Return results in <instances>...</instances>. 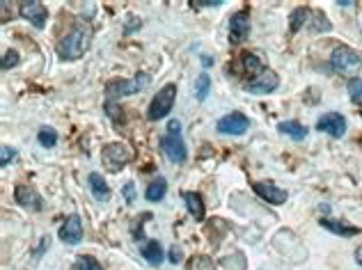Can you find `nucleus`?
Masks as SVG:
<instances>
[{
  "label": "nucleus",
  "mask_w": 362,
  "mask_h": 270,
  "mask_svg": "<svg viewBox=\"0 0 362 270\" xmlns=\"http://www.w3.org/2000/svg\"><path fill=\"white\" fill-rule=\"evenodd\" d=\"M92 42V30L87 25H76L69 35L60 39L58 44V56L67 60V62H73V60H80L90 49Z\"/></svg>",
  "instance_id": "obj_1"
},
{
  "label": "nucleus",
  "mask_w": 362,
  "mask_h": 270,
  "mask_svg": "<svg viewBox=\"0 0 362 270\" xmlns=\"http://www.w3.org/2000/svg\"><path fill=\"white\" fill-rule=\"evenodd\" d=\"M330 66L339 76H358L362 69V53L351 46H335L330 53Z\"/></svg>",
  "instance_id": "obj_2"
},
{
  "label": "nucleus",
  "mask_w": 362,
  "mask_h": 270,
  "mask_svg": "<svg viewBox=\"0 0 362 270\" xmlns=\"http://www.w3.org/2000/svg\"><path fill=\"white\" fill-rule=\"evenodd\" d=\"M149 73L140 71L136 73L131 80L129 78H115L110 80L108 85H106V97H108V101H117L122 97H131V94H136L140 90H145L147 85H149Z\"/></svg>",
  "instance_id": "obj_3"
},
{
  "label": "nucleus",
  "mask_w": 362,
  "mask_h": 270,
  "mask_svg": "<svg viewBox=\"0 0 362 270\" xmlns=\"http://www.w3.org/2000/svg\"><path fill=\"white\" fill-rule=\"evenodd\" d=\"M133 160V151L129 145L124 143H110L104 147L101 151V163L108 172H119Z\"/></svg>",
  "instance_id": "obj_4"
},
{
  "label": "nucleus",
  "mask_w": 362,
  "mask_h": 270,
  "mask_svg": "<svg viewBox=\"0 0 362 270\" xmlns=\"http://www.w3.org/2000/svg\"><path fill=\"white\" fill-rule=\"evenodd\" d=\"M174 99H177V85L167 83V85L160 87V92L152 99L149 110H147V117H149V121H158V119L167 117V114L172 112Z\"/></svg>",
  "instance_id": "obj_5"
},
{
  "label": "nucleus",
  "mask_w": 362,
  "mask_h": 270,
  "mask_svg": "<svg viewBox=\"0 0 362 270\" xmlns=\"http://www.w3.org/2000/svg\"><path fill=\"white\" fill-rule=\"evenodd\" d=\"M160 149H163L165 158L174 165H181L189 160V147H186L181 133H172L167 131L163 138H160Z\"/></svg>",
  "instance_id": "obj_6"
},
{
  "label": "nucleus",
  "mask_w": 362,
  "mask_h": 270,
  "mask_svg": "<svg viewBox=\"0 0 362 270\" xmlns=\"http://www.w3.org/2000/svg\"><path fill=\"white\" fill-rule=\"evenodd\" d=\"M248 128H250V119L243 112H230L220 117L216 124V131L223 135H243Z\"/></svg>",
  "instance_id": "obj_7"
},
{
  "label": "nucleus",
  "mask_w": 362,
  "mask_h": 270,
  "mask_svg": "<svg viewBox=\"0 0 362 270\" xmlns=\"http://www.w3.org/2000/svg\"><path fill=\"white\" fill-rule=\"evenodd\" d=\"M248 35H250V12L241 10L230 19V44L234 46L243 44Z\"/></svg>",
  "instance_id": "obj_8"
},
{
  "label": "nucleus",
  "mask_w": 362,
  "mask_h": 270,
  "mask_svg": "<svg viewBox=\"0 0 362 270\" xmlns=\"http://www.w3.org/2000/svg\"><path fill=\"white\" fill-rule=\"evenodd\" d=\"M19 14H21L25 21H30L39 30H42L46 25V21H49V10H46L44 5L39 3V0H25V3H21Z\"/></svg>",
  "instance_id": "obj_9"
},
{
  "label": "nucleus",
  "mask_w": 362,
  "mask_h": 270,
  "mask_svg": "<svg viewBox=\"0 0 362 270\" xmlns=\"http://www.w3.org/2000/svg\"><path fill=\"white\" fill-rule=\"evenodd\" d=\"M83 234H85L83 232V220H80L78 213H71L58 232L60 241L67 243V245H78V243L83 241Z\"/></svg>",
  "instance_id": "obj_10"
},
{
  "label": "nucleus",
  "mask_w": 362,
  "mask_h": 270,
  "mask_svg": "<svg viewBox=\"0 0 362 270\" xmlns=\"http://www.w3.org/2000/svg\"><path fill=\"white\" fill-rule=\"evenodd\" d=\"M278 87H280V78H278V73L271 69H266L261 76L245 83V90L250 94H271V92H276Z\"/></svg>",
  "instance_id": "obj_11"
},
{
  "label": "nucleus",
  "mask_w": 362,
  "mask_h": 270,
  "mask_svg": "<svg viewBox=\"0 0 362 270\" xmlns=\"http://www.w3.org/2000/svg\"><path fill=\"white\" fill-rule=\"evenodd\" d=\"M317 128L319 131H324L328 135H333V138H344L346 133V117L339 112H328L324 114L319 121H317Z\"/></svg>",
  "instance_id": "obj_12"
},
{
  "label": "nucleus",
  "mask_w": 362,
  "mask_h": 270,
  "mask_svg": "<svg viewBox=\"0 0 362 270\" xmlns=\"http://www.w3.org/2000/svg\"><path fill=\"white\" fill-rule=\"evenodd\" d=\"M252 188H254V193H257L261 199L268 201V204H276V206L285 204L287 197H289L285 188H280V186H276V184H271V181H259V184H254Z\"/></svg>",
  "instance_id": "obj_13"
},
{
  "label": "nucleus",
  "mask_w": 362,
  "mask_h": 270,
  "mask_svg": "<svg viewBox=\"0 0 362 270\" xmlns=\"http://www.w3.org/2000/svg\"><path fill=\"white\" fill-rule=\"evenodd\" d=\"M14 199H16V204H19V206L30 208V211H42V208H44L42 195H39L32 186H16Z\"/></svg>",
  "instance_id": "obj_14"
},
{
  "label": "nucleus",
  "mask_w": 362,
  "mask_h": 270,
  "mask_svg": "<svg viewBox=\"0 0 362 270\" xmlns=\"http://www.w3.org/2000/svg\"><path fill=\"white\" fill-rule=\"evenodd\" d=\"M87 186H90L92 197H95L97 201H108L110 199V188H108V184H106L104 174L92 172L90 177H87Z\"/></svg>",
  "instance_id": "obj_15"
},
{
  "label": "nucleus",
  "mask_w": 362,
  "mask_h": 270,
  "mask_svg": "<svg viewBox=\"0 0 362 270\" xmlns=\"http://www.w3.org/2000/svg\"><path fill=\"white\" fill-rule=\"evenodd\" d=\"M140 254L145 256V261L149 266H160L163 263V247L158 241H143L140 243Z\"/></svg>",
  "instance_id": "obj_16"
},
{
  "label": "nucleus",
  "mask_w": 362,
  "mask_h": 270,
  "mask_svg": "<svg viewBox=\"0 0 362 270\" xmlns=\"http://www.w3.org/2000/svg\"><path fill=\"white\" fill-rule=\"evenodd\" d=\"M278 131L287 135V138L296 140V143H303V140L307 138V126H303L300 121L296 119H287V121H280L278 124Z\"/></svg>",
  "instance_id": "obj_17"
},
{
  "label": "nucleus",
  "mask_w": 362,
  "mask_h": 270,
  "mask_svg": "<svg viewBox=\"0 0 362 270\" xmlns=\"http://www.w3.org/2000/svg\"><path fill=\"white\" fill-rule=\"evenodd\" d=\"M241 64H243V71L250 76V80L261 76V73L266 71L264 62H261V60L254 56V53H243V56H241Z\"/></svg>",
  "instance_id": "obj_18"
},
{
  "label": "nucleus",
  "mask_w": 362,
  "mask_h": 270,
  "mask_svg": "<svg viewBox=\"0 0 362 270\" xmlns=\"http://www.w3.org/2000/svg\"><path fill=\"white\" fill-rule=\"evenodd\" d=\"M184 201H186V208H189V213L193 215V218L204 220V201L197 193H184Z\"/></svg>",
  "instance_id": "obj_19"
},
{
  "label": "nucleus",
  "mask_w": 362,
  "mask_h": 270,
  "mask_svg": "<svg viewBox=\"0 0 362 270\" xmlns=\"http://www.w3.org/2000/svg\"><path fill=\"white\" fill-rule=\"evenodd\" d=\"M165 193H167V181L163 177H158L156 181H152L149 188L145 191V199L152 201V204H156V201L165 197Z\"/></svg>",
  "instance_id": "obj_20"
},
{
  "label": "nucleus",
  "mask_w": 362,
  "mask_h": 270,
  "mask_svg": "<svg viewBox=\"0 0 362 270\" xmlns=\"http://www.w3.org/2000/svg\"><path fill=\"white\" fill-rule=\"evenodd\" d=\"M321 227L328 229V232H333V234H337V236H355V234H360V229L358 227H346L344 222H335V220H328V218H321Z\"/></svg>",
  "instance_id": "obj_21"
},
{
  "label": "nucleus",
  "mask_w": 362,
  "mask_h": 270,
  "mask_svg": "<svg viewBox=\"0 0 362 270\" xmlns=\"http://www.w3.org/2000/svg\"><path fill=\"white\" fill-rule=\"evenodd\" d=\"M310 16H312V12L307 10V8L293 10V12H291V16H289V28H291V32H298L307 21H310Z\"/></svg>",
  "instance_id": "obj_22"
},
{
  "label": "nucleus",
  "mask_w": 362,
  "mask_h": 270,
  "mask_svg": "<svg viewBox=\"0 0 362 270\" xmlns=\"http://www.w3.org/2000/svg\"><path fill=\"white\" fill-rule=\"evenodd\" d=\"M37 140H39V145H42L44 149H53V147L58 145V133H56V128L42 126V128H39V133H37Z\"/></svg>",
  "instance_id": "obj_23"
},
{
  "label": "nucleus",
  "mask_w": 362,
  "mask_h": 270,
  "mask_svg": "<svg viewBox=\"0 0 362 270\" xmlns=\"http://www.w3.org/2000/svg\"><path fill=\"white\" fill-rule=\"evenodd\" d=\"M211 92V78L209 73H200V76L195 78V99L197 101H204L206 97H209Z\"/></svg>",
  "instance_id": "obj_24"
},
{
  "label": "nucleus",
  "mask_w": 362,
  "mask_h": 270,
  "mask_svg": "<svg viewBox=\"0 0 362 270\" xmlns=\"http://www.w3.org/2000/svg\"><path fill=\"white\" fill-rule=\"evenodd\" d=\"M348 97L355 106L362 108V78H351L348 80Z\"/></svg>",
  "instance_id": "obj_25"
},
{
  "label": "nucleus",
  "mask_w": 362,
  "mask_h": 270,
  "mask_svg": "<svg viewBox=\"0 0 362 270\" xmlns=\"http://www.w3.org/2000/svg\"><path fill=\"white\" fill-rule=\"evenodd\" d=\"M76 270H104V266L95 259V256H78Z\"/></svg>",
  "instance_id": "obj_26"
},
{
  "label": "nucleus",
  "mask_w": 362,
  "mask_h": 270,
  "mask_svg": "<svg viewBox=\"0 0 362 270\" xmlns=\"http://www.w3.org/2000/svg\"><path fill=\"white\" fill-rule=\"evenodd\" d=\"M106 112H108V117L115 121V124L124 121V112L119 110V106L115 103V101H108V103H106Z\"/></svg>",
  "instance_id": "obj_27"
},
{
  "label": "nucleus",
  "mask_w": 362,
  "mask_h": 270,
  "mask_svg": "<svg viewBox=\"0 0 362 270\" xmlns=\"http://www.w3.org/2000/svg\"><path fill=\"white\" fill-rule=\"evenodd\" d=\"M14 158H16V149H14V147L3 145V149H0V165L8 167Z\"/></svg>",
  "instance_id": "obj_28"
},
{
  "label": "nucleus",
  "mask_w": 362,
  "mask_h": 270,
  "mask_svg": "<svg viewBox=\"0 0 362 270\" xmlns=\"http://www.w3.org/2000/svg\"><path fill=\"white\" fill-rule=\"evenodd\" d=\"M140 28H143V19L129 16V21H126V25H124V35H131V32H136Z\"/></svg>",
  "instance_id": "obj_29"
},
{
  "label": "nucleus",
  "mask_w": 362,
  "mask_h": 270,
  "mask_svg": "<svg viewBox=\"0 0 362 270\" xmlns=\"http://www.w3.org/2000/svg\"><path fill=\"white\" fill-rule=\"evenodd\" d=\"M16 64H19V53L16 51H8V53H5V56H3V69L8 71L10 66H16Z\"/></svg>",
  "instance_id": "obj_30"
},
{
  "label": "nucleus",
  "mask_w": 362,
  "mask_h": 270,
  "mask_svg": "<svg viewBox=\"0 0 362 270\" xmlns=\"http://www.w3.org/2000/svg\"><path fill=\"white\" fill-rule=\"evenodd\" d=\"M122 191H124V199H126V201H129V204H131V201L136 199V186H133V181H126Z\"/></svg>",
  "instance_id": "obj_31"
},
{
  "label": "nucleus",
  "mask_w": 362,
  "mask_h": 270,
  "mask_svg": "<svg viewBox=\"0 0 362 270\" xmlns=\"http://www.w3.org/2000/svg\"><path fill=\"white\" fill-rule=\"evenodd\" d=\"M193 5L197 8H218V5H225L223 0H193Z\"/></svg>",
  "instance_id": "obj_32"
},
{
  "label": "nucleus",
  "mask_w": 362,
  "mask_h": 270,
  "mask_svg": "<svg viewBox=\"0 0 362 270\" xmlns=\"http://www.w3.org/2000/svg\"><path fill=\"white\" fill-rule=\"evenodd\" d=\"M181 259H184V254H181V249L174 245V247L170 249V261L174 263V266H177V263H181Z\"/></svg>",
  "instance_id": "obj_33"
},
{
  "label": "nucleus",
  "mask_w": 362,
  "mask_h": 270,
  "mask_svg": "<svg viewBox=\"0 0 362 270\" xmlns=\"http://www.w3.org/2000/svg\"><path fill=\"white\" fill-rule=\"evenodd\" d=\"M211 64H213V58H209V56H202V66H206V69H209Z\"/></svg>",
  "instance_id": "obj_34"
},
{
  "label": "nucleus",
  "mask_w": 362,
  "mask_h": 270,
  "mask_svg": "<svg viewBox=\"0 0 362 270\" xmlns=\"http://www.w3.org/2000/svg\"><path fill=\"white\" fill-rule=\"evenodd\" d=\"M337 5H341V8H353V5H358V3H353V0H339Z\"/></svg>",
  "instance_id": "obj_35"
},
{
  "label": "nucleus",
  "mask_w": 362,
  "mask_h": 270,
  "mask_svg": "<svg viewBox=\"0 0 362 270\" xmlns=\"http://www.w3.org/2000/svg\"><path fill=\"white\" fill-rule=\"evenodd\" d=\"M358 263H360V266H362V252H358Z\"/></svg>",
  "instance_id": "obj_36"
}]
</instances>
